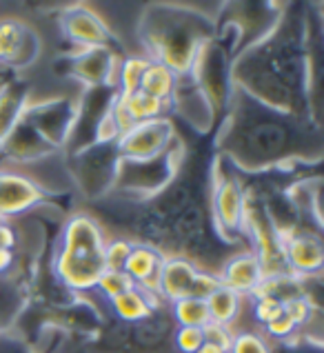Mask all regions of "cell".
Here are the masks:
<instances>
[{
  "mask_svg": "<svg viewBox=\"0 0 324 353\" xmlns=\"http://www.w3.org/2000/svg\"><path fill=\"white\" fill-rule=\"evenodd\" d=\"M60 67H63L60 72L76 78L78 83L85 85V89L116 87L114 80L118 76V65L116 52H111V49H80Z\"/></svg>",
  "mask_w": 324,
  "mask_h": 353,
  "instance_id": "cell-12",
  "label": "cell"
},
{
  "mask_svg": "<svg viewBox=\"0 0 324 353\" xmlns=\"http://www.w3.org/2000/svg\"><path fill=\"white\" fill-rule=\"evenodd\" d=\"M171 112H178L191 127H196L202 134L216 125L214 109H211L205 94H202L194 80L189 78V74L178 76L176 92H174V98H171Z\"/></svg>",
  "mask_w": 324,
  "mask_h": 353,
  "instance_id": "cell-14",
  "label": "cell"
},
{
  "mask_svg": "<svg viewBox=\"0 0 324 353\" xmlns=\"http://www.w3.org/2000/svg\"><path fill=\"white\" fill-rule=\"evenodd\" d=\"M218 282L222 287L236 291L238 296L256 294L265 282V271L253 251H242V254L231 256L220 267Z\"/></svg>",
  "mask_w": 324,
  "mask_h": 353,
  "instance_id": "cell-15",
  "label": "cell"
},
{
  "mask_svg": "<svg viewBox=\"0 0 324 353\" xmlns=\"http://www.w3.org/2000/svg\"><path fill=\"white\" fill-rule=\"evenodd\" d=\"M220 287L218 276L202 271L191 260L174 256L165 260L158 278V296L162 300H169L171 305L185 298H200L207 300Z\"/></svg>",
  "mask_w": 324,
  "mask_h": 353,
  "instance_id": "cell-8",
  "label": "cell"
},
{
  "mask_svg": "<svg viewBox=\"0 0 324 353\" xmlns=\"http://www.w3.org/2000/svg\"><path fill=\"white\" fill-rule=\"evenodd\" d=\"M158 294L154 291H147V289H140V287H134L125 291V294L116 296L111 302V309H114V314L123 320V322H129V325H138V322H145L154 316L156 311V305H158Z\"/></svg>",
  "mask_w": 324,
  "mask_h": 353,
  "instance_id": "cell-18",
  "label": "cell"
},
{
  "mask_svg": "<svg viewBox=\"0 0 324 353\" xmlns=\"http://www.w3.org/2000/svg\"><path fill=\"white\" fill-rule=\"evenodd\" d=\"M14 265V251L12 249H0V276L9 271Z\"/></svg>",
  "mask_w": 324,
  "mask_h": 353,
  "instance_id": "cell-31",
  "label": "cell"
},
{
  "mask_svg": "<svg viewBox=\"0 0 324 353\" xmlns=\"http://www.w3.org/2000/svg\"><path fill=\"white\" fill-rule=\"evenodd\" d=\"M229 353H271L269 342L256 331H238L234 334Z\"/></svg>",
  "mask_w": 324,
  "mask_h": 353,
  "instance_id": "cell-26",
  "label": "cell"
},
{
  "mask_svg": "<svg viewBox=\"0 0 324 353\" xmlns=\"http://www.w3.org/2000/svg\"><path fill=\"white\" fill-rule=\"evenodd\" d=\"M216 29L218 25L209 16L178 3L151 5L140 20V38L149 60L169 67L176 76L191 72L200 49L214 38Z\"/></svg>",
  "mask_w": 324,
  "mask_h": 353,
  "instance_id": "cell-3",
  "label": "cell"
},
{
  "mask_svg": "<svg viewBox=\"0 0 324 353\" xmlns=\"http://www.w3.org/2000/svg\"><path fill=\"white\" fill-rule=\"evenodd\" d=\"M65 38L80 49H111L118 54V43L105 20L85 5H72L58 20Z\"/></svg>",
  "mask_w": 324,
  "mask_h": 353,
  "instance_id": "cell-10",
  "label": "cell"
},
{
  "mask_svg": "<svg viewBox=\"0 0 324 353\" xmlns=\"http://www.w3.org/2000/svg\"><path fill=\"white\" fill-rule=\"evenodd\" d=\"M302 9V5H282L276 25L236 54L231 85L273 112L309 118L322 127L313 107L320 43L311 40L309 16Z\"/></svg>",
  "mask_w": 324,
  "mask_h": 353,
  "instance_id": "cell-1",
  "label": "cell"
},
{
  "mask_svg": "<svg viewBox=\"0 0 324 353\" xmlns=\"http://www.w3.org/2000/svg\"><path fill=\"white\" fill-rule=\"evenodd\" d=\"M245 211V189L234 171L225 169V160L216 156L214 171H211V218H214L218 240L238 245L242 238H247Z\"/></svg>",
  "mask_w": 324,
  "mask_h": 353,
  "instance_id": "cell-5",
  "label": "cell"
},
{
  "mask_svg": "<svg viewBox=\"0 0 324 353\" xmlns=\"http://www.w3.org/2000/svg\"><path fill=\"white\" fill-rule=\"evenodd\" d=\"M16 242H18V236H16L14 227L9 225L7 220H0V249H12L14 251Z\"/></svg>",
  "mask_w": 324,
  "mask_h": 353,
  "instance_id": "cell-30",
  "label": "cell"
},
{
  "mask_svg": "<svg viewBox=\"0 0 324 353\" xmlns=\"http://www.w3.org/2000/svg\"><path fill=\"white\" fill-rule=\"evenodd\" d=\"M174 340H176V347L180 353H196L202 345H205V329L178 327Z\"/></svg>",
  "mask_w": 324,
  "mask_h": 353,
  "instance_id": "cell-27",
  "label": "cell"
},
{
  "mask_svg": "<svg viewBox=\"0 0 324 353\" xmlns=\"http://www.w3.org/2000/svg\"><path fill=\"white\" fill-rule=\"evenodd\" d=\"M196 353H227V351H222L220 347H216V345H211V342H205Z\"/></svg>",
  "mask_w": 324,
  "mask_h": 353,
  "instance_id": "cell-32",
  "label": "cell"
},
{
  "mask_svg": "<svg viewBox=\"0 0 324 353\" xmlns=\"http://www.w3.org/2000/svg\"><path fill=\"white\" fill-rule=\"evenodd\" d=\"M282 258L291 274L300 278L320 276L324 251L322 240L318 236L309 234V231H300V234H289L282 238Z\"/></svg>",
  "mask_w": 324,
  "mask_h": 353,
  "instance_id": "cell-13",
  "label": "cell"
},
{
  "mask_svg": "<svg viewBox=\"0 0 324 353\" xmlns=\"http://www.w3.org/2000/svg\"><path fill=\"white\" fill-rule=\"evenodd\" d=\"M43 40L25 20H0V65L7 69H25L40 56Z\"/></svg>",
  "mask_w": 324,
  "mask_h": 353,
  "instance_id": "cell-11",
  "label": "cell"
},
{
  "mask_svg": "<svg viewBox=\"0 0 324 353\" xmlns=\"http://www.w3.org/2000/svg\"><path fill=\"white\" fill-rule=\"evenodd\" d=\"M54 154H58V151L52 145H47L23 118H20V123L9 131V136L0 143V156H5L7 160H14V163H23V165L36 163V160H43V158H52Z\"/></svg>",
  "mask_w": 324,
  "mask_h": 353,
  "instance_id": "cell-16",
  "label": "cell"
},
{
  "mask_svg": "<svg viewBox=\"0 0 324 353\" xmlns=\"http://www.w3.org/2000/svg\"><path fill=\"white\" fill-rule=\"evenodd\" d=\"M76 116L78 100L72 98H49L43 100V103H29L23 112L25 123L56 151L69 145Z\"/></svg>",
  "mask_w": 324,
  "mask_h": 353,
  "instance_id": "cell-9",
  "label": "cell"
},
{
  "mask_svg": "<svg viewBox=\"0 0 324 353\" xmlns=\"http://www.w3.org/2000/svg\"><path fill=\"white\" fill-rule=\"evenodd\" d=\"M103 229L87 214L74 216L60 234L56 276L67 289L89 291L105 274Z\"/></svg>",
  "mask_w": 324,
  "mask_h": 353,
  "instance_id": "cell-4",
  "label": "cell"
},
{
  "mask_svg": "<svg viewBox=\"0 0 324 353\" xmlns=\"http://www.w3.org/2000/svg\"><path fill=\"white\" fill-rule=\"evenodd\" d=\"M282 314H285V305H282L280 298L258 291V294H256V305H253V316H256V320L260 322V325H267V322L276 320Z\"/></svg>",
  "mask_w": 324,
  "mask_h": 353,
  "instance_id": "cell-25",
  "label": "cell"
},
{
  "mask_svg": "<svg viewBox=\"0 0 324 353\" xmlns=\"http://www.w3.org/2000/svg\"><path fill=\"white\" fill-rule=\"evenodd\" d=\"M165 254L158 251V247L154 245H131L129 258L125 262V274L134 280V285L140 289L154 291L158 294V278L162 265H165Z\"/></svg>",
  "mask_w": 324,
  "mask_h": 353,
  "instance_id": "cell-17",
  "label": "cell"
},
{
  "mask_svg": "<svg viewBox=\"0 0 324 353\" xmlns=\"http://www.w3.org/2000/svg\"><path fill=\"white\" fill-rule=\"evenodd\" d=\"M27 105H29L27 83H23V80H7L0 87V143L20 123Z\"/></svg>",
  "mask_w": 324,
  "mask_h": 353,
  "instance_id": "cell-19",
  "label": "cell"
},
{
  "mask_svg": "<svg viewBox=\"0 0 324 353\" xmlns=\"http://www.w3.org/2000/svg\"><path fill=\"white\" fill-rule=\"evenodd\" d=\"M129 251H131V242L125 240H116L105 245V271H125Z\"/></svg>",
  "mask_w": 324,
  "mask_h": 353,
  "instance_id": "cell-28",
  "label": "cell"
},
{
  "mask_svg": "<svg viewBox=\"0 0 324 353\" xmlns=\"http://www.w3.org/2000/svg\"><path fill=\"white\" fill-rule=\"evenodd\" d=\"M296 329H298L296 322H293L287 314H282L276 320H271V322H267V325H265L267 336L269 338H276V340H287Z\"/></svg>",
  "mask_w": 324,
  "mask_h": 353,
  "instance_id": "cell-29",
  "label": "cell"
},
{
  "mask_svg": "<svg viewBox=\"0 0 324 353\" xmlns=\"http://www.w3.org/2000/svg\"><path fill=\"white\" fill-rule=\"evenodd\" d=\"M216 149L231 167L265 171L291 160L318 163L322 158V134L313 120L273 112L234 87Z\"/></svg>",
  "mask_w": 324,
  "mask_h": 353,
  "instance_id": "cell-2",
  "label": "cell"
},
{
  "mask_svg": "<svg viewBox=\"0 0 324 353\" xmlns=\"http://www.w3.org/2000/svg\"><path fill=\"white\" fill-rule=\"evenodd\" d=\"M69 160H72V174L85 196L100 198L114 191L120 169V154L116 143L91 145L78 154H72Z\"/></svg>",
  "mask_w": 324,
  "mask_h": 353,
  "instance_id": "cell-6",
  "label": "cell"
},
{
  "mask_svg": "<svg viewBox=\"0 0 324 353\" xmlns=\"http://www.w3.org/2000/svg\"><path fill=\"white\" fill-rule=\"evenodd\" d=\"M174 318L180 327H200L205 329L211 318H209V309L207 302L200 298H185L174 302Z\"/></svg>",
  "mask_w": 324,
  "mask_h": 353,
  "instance_id": "cell-22",
  "label": "cell"
},
{
  "mask_svg": "<svg viewBox=\"0 0 324 353\" xmlns=\"http://www.w3.org/2000/svg\"><path fill=\"white\" fill-rule=\"evenodd\" d=\"M205 302H207V309H209V318L214 325L231 329V325L240 318L242 296H238L236 291H231L227 287L220 285Z\"/></svg>",
  "mask_w": 324,
  "mask_h": 353,
  "instance_id": "cell-21",
  "label": "cell"
},
{
  "mask_svg": "<svg viewBox=\"0 0 324 353\" xmlns=\"http://www.w3.org/2000/svg\"><path fill=\"white\" fill-rule=\"evenodd\" d=\"M176 85H178V76L171 72L169 67L160 65V63H151L145 69L143 80H140V92H145L147 96L160 100V103H169L171 105V98H174L176 92Z\"/></svg>",
  "mask_w": 324,
  "mask_h": 353,
  "instance_id": "cell-20",
  "label": "cell"
},
{
  "mask_svg": "<svg viewBox=\"0 0 324 353\" xmlns=\"http://www.w3.org/2000/svg\"><path fill=\"white\" fill-rule=\"evenodd\" d=\"M149 65V58H140V56H131L125 63L118 65V76H116V87L118 94H131L140 87V80Z\"/></svg>",
  "mask_w": 324,
  "mask_h": 353,
  "instance_id": "cell-23",
  "label": "cell"
},
{
  "mask_svg": "<svg viewBox=\"0 0 324 353\" xmlns=\"http://www.w3.org/2000/svg\"><path fill=\"white\" fill-rule=\"evenodd\" d=\"M134 287H136L134 280H131L125 271H105V274L98 278L94 289H98L107 300H114L116 296L125 294V291L134 289Z\"/></svg>",
  "mask_w": 324,
  "mask_h": 353,
  "instance_id": "cell-24",
  "label": "cell"
},
{
  "mask_svg": "<svg viewBox=\"0 0 324 353\" xmlns=\"http://www.w3.org/2000/svg\"><path fill=\"white\" fill-rule=\"evenodd\" d=\"M176 127L169 118H156L145 120L134 127H129L123 136L116 140L120 160L125 163H149L178 145Z\"/></svg>",
  "mask_w": 324,
  "mask_h": 353,
  "instance_id": "cell-7",
  "label": "cell"
}]
</instances>
